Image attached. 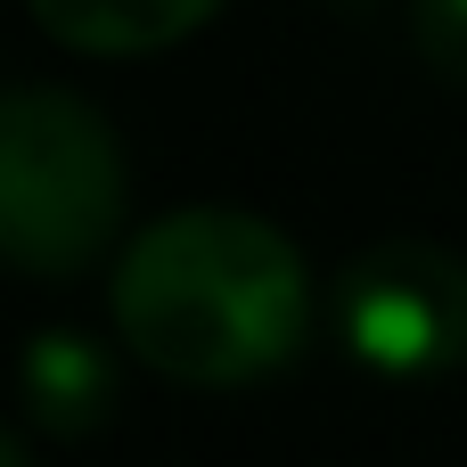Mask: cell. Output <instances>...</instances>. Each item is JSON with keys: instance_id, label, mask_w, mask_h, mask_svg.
Segmentation results:
<instances>
[{"instance_id": "4", "label": "cell", "mask_w": 467, "mask_h": 467, "mask_svg": "<svg viewBox=\"0 0 467 467\" xmlns=\"http://www.w3.org/2000/svg\"><path fill=\"white\" fill-rule=\"evenodd\" d=\"M33 25L82 57H148L189 41L222 0H25Z\"/></svg>"}, {"instance_id": "6", "label": "cell", "mask_w": 467, "mask_h": 467, "mask_svg": "<svg viewBox=\"0 0 467 467\" xmlns=\"http://www.w3.org/2000/svg\"><path fill=\"white\" fill-rule=\"evenodd\" d=\"M410 41L435 82L467 90V0H410Z\"/></svg>"}, {"instance_id": "3", "label": "cell", "mask_w": 467, "mask_h": 467, "mask_svg": "<svg viewBox=\"0 0 467 467\" xmlns=\"http://www.w3.org/2000/svg\"><path fill=\"white\" fill-rule=\"evenodd\" d=\"M328 328L369 378H443L467 361V254L378 238L328 287Z\"/></svg>"}, {"instance_id": "2", "label": "cell", "mask_w": 467, "mask_h": 467, "mask_svg": "<svg viewBox=\"0 0 467 467\" xmlns=\"http://www.w3.org/2000/svg\"><path fill=\"white\" fill-rule=\"evenodd\" d=\"M131 205L123 140L115 123L57 90V82H16L0 107V246L25 279H74L90 271Z\"/></svg>"}, {"instance_id": "5", "label": "cell", "mask_w": 467, "mask_h": 467, "mask_svg": "<svg viewBox=\"0 0 467 467\" xmlns=\"http://www.w3.org/2000/svg\"><path fill=\"white\" fill-rule=\"evenodd\" d=\"M115 410V361L107 345H90L82 328H41L25 353V419L41 435H99V419Z\"/></svg>"}, {"instance_id": "7", "label": "cell", "mask_w": 467, "mask_h": 467, "mask_svg": "<svg viewBox=\"0 0 467 467\" xmlns=\"http://www.w3.org/2000/svg\"><path fill=\"white\" fill-rule=\"evenodd\" d=\"M0 467H33V451H25V435H0Z\"/></svg>"}, {"instance_id": "1", "label": "cell", "mask_w": 467, "mask_h": 467, "mask_svg": "<svg viewBox=\"0 0 467 467\" xmlns=\"http://www.w3.org/2000/svg\"><path fill=\"white\" fill-rule=\"evenodd\" d=\"M107 312L140 369L172 386H254L304 353L312 271L263 213L181 205L123 246Z\"/></svg>"}]
</instances>
